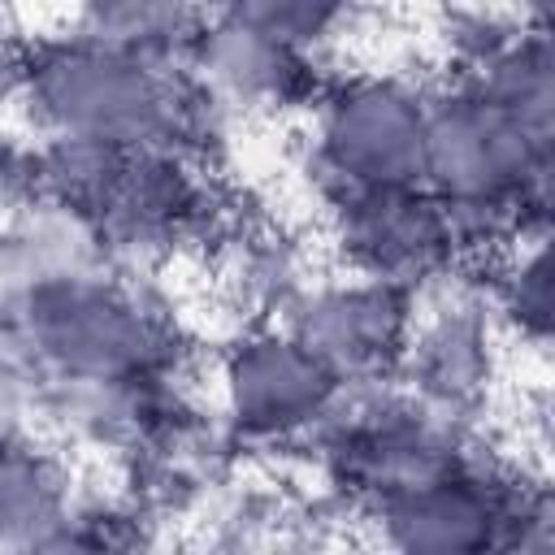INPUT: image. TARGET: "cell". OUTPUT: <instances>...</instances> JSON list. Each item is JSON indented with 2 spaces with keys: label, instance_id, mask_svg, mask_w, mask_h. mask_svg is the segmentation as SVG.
<instances>
[{
  "label": "cell",
  "instance_id": "obj_1",
  "mask_svg": "<svg viewBox=\"0 0 555 555\" xmlns=\"http://www.w3.org/2000/svg\"><path fill=\"white\" fill-rule=\"evenodd\" d=\"M451 243V208L412 195V186H356L343 204V247L364 278L399 282L425 273Z\"/></svg>",
  "mask_w": 555,
  "mask_h": 555
},
{
  "label": "cell",
  "instance_id": "obj_2",
  "mask_svg": "<svg viewBox=\"0 0 555 555\" xmlns=\"http://www.w3.org/2000/svg\"><path fill=\"white\" fill-rule=\"evenodd\" d=\"M325 156L351 186H408L425 160V117L390 87L356 91L325 121Z\"/></svg>",
  "mask_w": 555,
  "mask_h": 555
},
{
  "label": "cell",
  "instance_id": "obj_3",
  "mask_svg": "<svg viewBox=\"0 0 555 555\" xmlns=\"http://www.w3.org/2000/svg\"><path fill=\"white\" fill-rule=\"evenodd\" d=\"M330 373H369L399 356L408 338V317L390 282L369 278V286L330 291L308 304L295 334Z\"/></svg>",
  "mask_w": 555,
  "mask_h": 555
},
{
  "label": "cell",
  "instance_id": "obj_4",
  "mask_svg": "<svg viewBox=\"0 0 555 555\" xmlns=\"http://www.w3.org/2000/svg\"><path fill=\"white\" fill-rule=\"evenodd\" d=\"M230 390L238 421L260 429H291L325 408L334 373L299 338H269L234 360Z\"/></svg>",
  "mask_w": 555,
  "mask_h": 555
},
{
  "label": "cell",
  "instance_id": "obj_5",
  "mask_svg": "<svg viewBox=\"0 0 555 555\" xmlns=\"http://www.w3.org/2000/svg\"><path fill=\"white\" fill-rule=\"evenodd\" d=\"M334 0H234V22L256 26L282 43L312 35L330 17Z\"/></svg>",
  "mask_w": 555,
  "mask_h": 555
},
{
  "label": "cell",
  "instance_id": "obj_6",
  "mask_svg": "<svg viewBox=\"0 0 555 555\" xmlns=\"http://www.w3.org/2000/svg\"><path fill=\"white\" fill-rule=\"evenodd\" d=\"M52 507V490L30 460L0 455V525H35Z\"/></svg>",
  "mask_w": 555,
  "mask_h": 555
}]
</instances>
